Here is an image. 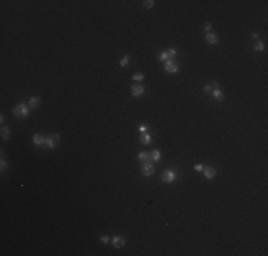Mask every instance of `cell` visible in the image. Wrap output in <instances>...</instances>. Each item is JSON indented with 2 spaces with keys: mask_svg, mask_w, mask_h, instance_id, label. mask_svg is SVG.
Listing matches in <instances>:
<instances>
[{
  "mask_svg": "<svg viewBox=\"0 0 268 256\" xmlns=\"http://www.w3.org/2000/svg\"><path fill=\"white\" fill-rule=\"evenodd\" d=\"M211 87H213V90H214V88H220V83H217V81H213Z\"/></svg>",
  "mask_w": 268,
  "mask_h": 256,
  "instance_id": "f1b7e54d",
  "label": "cell"
},
{
  "mask_svg": "<svg viewBox=\"0 0 268 256\" xmlns=\"http://www.w3.org/2000/svg\"><path fill=\"white\" fill-rule=\"evenodd\" d=\"M154 3H156L154 0H145V1H144V6L147 7V9H151V7L154 6Z\"/></svg>",
  "mask_w": 268,
  "mask_h": 256,
  "instance_id": "cb8c5ba5",
  "label": "cell"
},
{
  "mask_svg": "<svg viewBox=\"0 0 268 256\" xmlns=\"http://www.w3.org/2000/svg\"><path fill=\"white\" fill-rule=\"evenodd\" d=\"M252 38H255V40H258V34H257V33H254V34H252Z\"/></svg>",
  "mask_w": 268,
  "mask_h": 256,
  "instance_id": "4dcf8cb0",
  "label": "cell"
},
{
  "mask_svg": "<svg viewBox=\"0 0 268 256\" xmlns=\"http://www.w3.org/2000/svg\"><path fill=\"white\" fill-rule=\"evenodd\" d=\"M157 60H158V61H167V60H170L168 53H167V51H163V53H161V54L157 57Z\"/></svg>",
  "mask_w": 268,
  "mask_h": 256,
  "instance_id": "ffe728a7",
  "label": "cell"
},
{
  "mask_svg": "<svg viewBox=\"0 0 268 256\" xmlns=\"http://www.w3.org/2000/svg\"><path fill=\"white\" fill-rule=\"evenodd\" d=\"M140 142H141L143 145H148V144H151V135L147 134V132H143L141 137H140Z\"/></svg>",
  "mask_w": 268,
  "mask_h": 256,
  "instance_id": "4fadbf2b",
  "label": "cell"
},
{
  "mask_svg": "<svg viewBox=\"0 0 268 256\" xmlns=\"http://www.w3.org/2000/svg\"><path fill=\"white\" fill-rule=\"evenodd\" d=\"M0 169H1V172H4V171L7 169V161L4 160L3 154H1V161H0Z\"/></svg>",
  "mask_w": 268,
  "mask_h": 256,
  "instance_id": "44dd1931",
  "label": "cell"
},
{
  "mask_svg": "<svg viewBox=\"0 0 268 256\" xmlns=\"http://www.w3.org/2000/svg\"><path fill=\"white\" fill-rule=\"evenodd\" d=\"M205 40L208 41L210 44H218L220 43V38H218V36H217L216 33H207L205 34Z\"/></svg>",
  "mask_w": 268,
  "mask_h": 256,
  "instance_id": "9c48e42d",
  "label": "cell"
},
{
  "mask_svg": "<svg viewBox=\"0 0 268 256\" xmlns=\"http://www.w3.org/2000/svg\"><path fill=\"white\" fill-rule=\"evenodd\" d=\"M0 122H4V115H3V114L0 115Z\"/></svg>",
  "mask_w": 268,
  "mask_h": 256,
  "instance_id": "f546056e",
  "label": "cell"
},
{
  "mask_svg": "<svg viewBox=\"0 0 268 256\" xmlns=\"http://www.w3.org/2000/svg\"><path fill=\"white\" fill-rule=\"evenodd\" d=\"M147 129H148V125L147 124H140V127H138V131L143 134V132H147Z\"/></svg>",
  "mask_w": 268,
  "mask_h": 256,
  "instance_id": "603a6c76",
  "label": "cell"
},
{
  "mask_svg": "<svg viewBox=\"0 0 268 256\" xmlns=\"http://www.w3.org/2000/svg\"><path fill=\"white\" fill-rule=\"evenodd\" d=\"M167 53H168V57H170V60H173V58L177 56V50H176V49H168V50H167Z\"/></svg>",
  "mask_w": 268,
  "mask_h": 256,
  "instance_id": "7402d4cb",
  "label": "cell"
},
{
  "mask_svg": "<svg viewBox=\"0 0 268 256\" xmlns=\"http://www.w3.org/2000/svg\"><path fill=\"white\" fill-rule=\"evenodd\" d=\"M111 245H113L114 248H123V246L126 245V239L123 236L116 235V236L111 238Z\"/></svg>",
  "mask_w": 268,
  "mask_h": 256,
  "instance_id": "8992f818",
  "label": "cell"
},
{
  "mask_svg": "<svg viewBox=\"0 0 268 256\" xmlns=\"http://www.w3.org/2000/svg\"><path fill=\"white\" fill-rule=\"evenodd\" d=\"M161 179H163V182H165V184H173L177 179V172L174 169H171V168L164 169L163 174H161Z\"/></svg>",
  "mask_w": 268,
  "mask_h": 256,
  "instance_id": "6da1fadb",
  "label": "cell"
},
{
  "mask_svg": "<svg viewBox=\"0 0 268 256\" xmlns=\"http://www.w3.org/2000/svg\"><path fill=\"white\" fill-rule=\"evenodd\" d=\"M194 169H196V171H203L204 169L203 164H197V165H194Z\"/></svg>",
  "mask_w": 268,
  "mask_h": 256,
  "instance_id": "484cf974",
  "label": "cell"
},
{
  "mask_svg": "<svg viewBox=\"0 0 268 256\" xmlns=\"http://www.w3.org/2000/svg\"><path fill=\"white\" fill-rule=\"evenodd\" d=\"M203 172H204V177H205L207 179L216 178V175H217V171L213 168V166H204Z\"/></svg>",
  "mask_w": 268,
  "mask_h": 256,
  "instance_id": "ba28073f",
  "label": "cell"
},
{
  "mask_svg": "<svg viewBox=\"0 0 268 256\" xmlns=\"http://www.w3.org/2000/svg\"><path fill=\"white\" fill-rule=\"evenodd\" d=\"M33 144L36 145V147H41V145H44L46 144V137L44 135H41V134H34L33 135Z\"/></svg>",
  "mask_w": 268,
  "mask_h": 256,
  "instance_id": "52a82bcc",
  "label": "cell"
},
{
  "mask_svg": "<svg viewBox=\"0 0 268 256\" xmlns=\"http://www.w3.org/2000/svg\"><path fill=\"white\" fill-rule=\"evenodd\" d=\"M40 102H41L40 97H30V100H29V107H30V108H37V107L40 105Z\"/></svg>",
  "mask_w": 268,
  "mask_h": 256,
  "instance_id": "7c38bea8",
  "label": "cell"
},
{
  "mask_svg": "<svg viewBox=\"0 0 268 256\" xmlns=\"http://www.w3.org/2000/svg\"><path fill=\"white\" fill-rule=\"evenodd\" d=\"M128 61H130V56L126 54V56H123V57L120 58V65H121V67H126V65L128 64Z\"/></svg>",
  "mask_w": 268,
  "mask_h": 256,
  "instance_id": "d6986e66",
  "label": "cell"
},
{
  "mask_svg": "<svg viewBox=\"0 0 268 256\" xmlns=\"http://www.w3.org/2000/svg\"><path fill=\"white\" fill-rule=\"evenodd\" d=\"M100 242L109 243V242H111V238H110V236H107V235H103V236L100 238Z\"/></svg>",
  "mask_w": 268,
  "mask_h": 256,
  "instance_id": "d4e9b609",
  "label": "cell"
},
{
  "mask_svg": "<svg viewBox=\"0 0 268 256\" xmlns=\"http://www.w3.org/2000/svg\"><path fill=\"white\" fill-rule=\"evenodd\" d=\"M10 134H12V131H10V128L9 127H1V138L4 141H7L10 138Z\"/></svg>",
  "mask_w": 268,
  "mask_h": 256,
  "instance_id": "2e32d148",
  "label": "cell"
},
{
  "mask_svg": "<svg viewBox=\"0 0 268 256\" xmlns=\"http://www.w3.org/2000/svg\"><path fill=\"white\" fill-rule=\"evenodd\" d=\"M204 91L211 94V91H213V87H211V85H205V87H204Z\"/></svg>",
  "mask_w": 268,
  "mask_h": 256,
  "instance_id": "83f0119b",
  "label": "cell"
},
{
  "mask_svg": "<svg viewBox=\"0 0 268 256\" xmlns=\"http://www.w3.org/2000/svg\"><path fill=\"white\" fill-rule=\"evenodd\" d=\"M59 141H60V135L59 134H50V135H47V137H46V144H44V145H46L47 148L53 149V148L57 147Z\"/></svg>",
  "mask_w": 268,
  "mask_h": 256,
  "instance_id": "7a4b0ae2",
  "label": "cell"
},
{
  "mask_svg": "<svg viewBox=\"0 0 268 256\" xmlns=\"http://www.w3.org/2000/svg\"><path fill=\"white\" fill-rule=\"evenodd\" d=\"M164 70L167 71L168 74H176V73H178L180 67H178V64L174 63L173 60H167V61H165V65H164Z\"/></svg>",
  "mask_w": 268,
  "mask_h": 256,
  "instance_id": "3957f363",
  "label": "cell"
},
{
  "mask_svg": "<svg viewBox=\"0 0 268 256\" xmlns=\"http://www.w3.org/2000/svg\"><path fill=\"white\" fill-rule=\"evenodd\" d=\"M130 90H131V96L136 97V98L141 97L144 93H145V88H144V85H141V84H133Z\"/></svg>",
  "mask_w": 268,
  "mask_h": 256,
  "instance_id": "277c9868",
  "label": "cell"
},
{
  "mask_svg": "<svg viewBox=\"0 0 268 256\" xmlns=\"http://www.w3.org/2000/svg\"><path fill=\"white\" fill-rule=\"evenodd\" d=\"M131 80H133V81H143V80H144V74H143V73H136V74H133V76H131Z\"/></svg>",
  "mask_w": 268,
  "mask_h": 256,
  "instance_id": "ac0fdd59",
  "label": "cell"
},
{
  "mask_svg": "<svg viewBox=\"0 0 268 256\" xmlns=\"http://www.w3.org/2000/svg\"><path fill=\"white\" fill-rule=\"evenodd\" d=\"M137 158L140 162H150L151 158H150V154H147V152H140L137 155Z\"/></svg>",
  "mask_w": 268,
  "mask_h": 256,
  "instance_id": "9a60e30c",
  "label": "cell"
},
{
  "mask_svg": "<svg viewBox=\"0 0 268 256\" xmlns=\"http://www.w3.org/2000/svg\"><path fill=\"white\" fill-rule=\"evenodd\" d=\"M211 96H213V98H214L216 101H222V100H224V94H222V91L220 88L213 90V91H211Z\"/></svg>",
  "mask_w": 268,
  "mask_h": 256,
  "instance_id": "30bf717a",
  "label": "cell"
},
{
  "mask_svg": "<svg viewBox=\"0 0 268 256\" xmlns=\"http://www.w3.org/2000/svg\"><path fill=\"white\" fill-rule=\"evenodd\" d=\"M19 108H20V117L26 118L29 115V105H26L24 102H19Z\"/></svg>",
  "mask_w": 268,
  "mask_h": 256,
  "instance_id": "8fae6325",
  "label": "cell"
},
{
  "mask_svg": "<svg viewBox=\"0 0 268 256\" xmlns=\"http://www.w3.org/2000/svg\"><path fill=\"white\" fill-rule=\"evenodd\" d=\"M254 50L257 51V53H261V51L265 50V46H264V43L262 41H257L254 46Z\"/></svg>",
  "mask_w": 268,
  "mask_h": 256,
  "instance_id": "e0dca14e",
  "label": "cell"
},
{
  "mask_svg": "<svg viewBox=\"0 0 268 256\" xmlns=\"http://www.w3.org/2000/svg\"><path fill=\"white\" fill-rule=\"evenodd\" d=\"M150 158L153 162H158V161L161 160V152H160L158 149H153L150 154Z\"/></svg>",
  "mask_w": 268,
  "mask_h": 256,
  "instance_id": "5bb4252c",
  "label": "cell"
},
{
  "mask_svg": "<svg viewBox=\"0 0 268 256\" xmlns=\"http://www.w3.org/2000/svg\"><path fill=\"white\" fill-rule=\"evenodd\" d=\"M211 27H213V24H211V23H205V24H204V29H205V30H207L208 33H210V30H211Z\"/></svg>",
  "mask_w": 268,
  "mask_h": 256,
  "instance_id": "4316f807",
  "label": "cell"
},
{
  "mask_svg": "<svg viewBox=\"0 0 268 256\" xmlns=\"http://www.w3.org/2000/svg\"><path fill=\"white\" fill-rule=\"evenodd\" d=\"M154 171H156V168H154V165L153 164H150V162H143V165H141V172H143L144 177H151L153 174H154Z\"/></svg>",
  "mask_w": 268,
  "mask_h": 256,
  "instance_id": "5b68a950",
  "label": "cell"
}]
</instances>
